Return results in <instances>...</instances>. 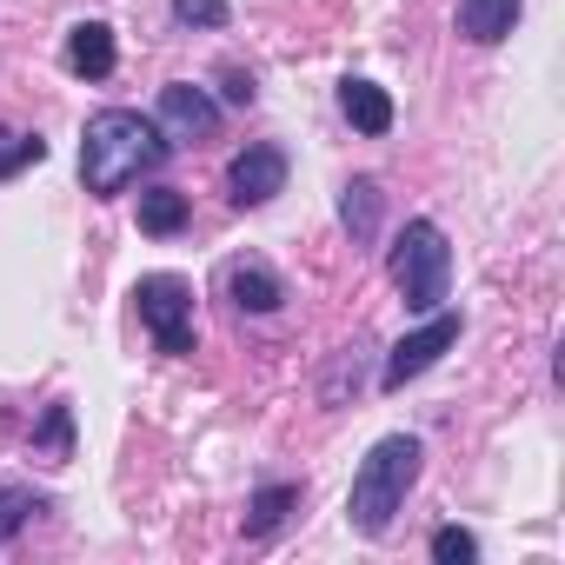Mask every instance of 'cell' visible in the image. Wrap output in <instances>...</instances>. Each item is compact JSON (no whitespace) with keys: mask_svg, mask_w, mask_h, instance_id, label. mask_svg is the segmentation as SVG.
Masks as SVG:
<instances>
[{"mask_svg":"<svg viewBox=\"0 0 565 565\" xmlns=\"http://www.w3.org/2000/svg\"><path fill=\"white\" fill-rule=\"evenodd\" d=\"M167 153H173V140L160 134V120H147L134 107H100L81 127V180H87L94 200L127 193L140 173L167 167Z\"/></svg>","mask_w":565,"mask_h":565,"instance_id":"6da1fadb","label":"cell"},{"mask_svg":"<svg viewBox=\"0 0 565 565\" xmlns=\"http://www.w3.org/2000/svg\"><path fill=\"white\" fill-rule=\"evenodd\" d=\"M419 466H426V446H419L413 433H386V439L360 459V472H353L347 525H353L360 539H386L393 519L406 512V492L419 486Z\"/></svg>","mask_w":565,"mask_h":565,"instance_id":"7a4b0ae2","label":"cell"},{"mask_svg":"<svg viewBox=\"0 0 565 565\" xmlns=\"http://www.w3.org/2000/svg\"><path fill=\"white\" fill-rule=\"evenodd\" d=\"M386 273H393V287L413 313H433L446 307L452 294V246H446V226L439 220H406L393 253H386Z\"/></svg>","mask_w":565,"mask_h":565,"instance_id":"3957f363","label":"cell"},{"mask_svg":"<svg viewBox=\"0 0 565 565\" xmlns=\"http://www.w3.org/2000/svg\"><path fill=\"white\" fill-rule=\"evenodd\" d=\"M134 307H140V327H147V340H153V353H167V360H186L193 353V287L180 273H147L140 287H134Z\"/></svg>","mask_w":565,"mask_h":565,"instance_id":"277c9868","label":"cell"},{"mask_svg":"<svg viewBox=\"0 0 565 565\" xmlns=\"http://www.w3.org/2000/svg\"><path fill=\"white\" fill-rule=\"evenodd\" d=\"M459 327H466V320H459L452 307H433V320H426L419 333H406V340L386 353V366H380V393H399L406 380L433 373V366H439V360L459 347Z\"/></svg>","mask_w":565,"mask_h":565,"instance_id":"5b68a950","label":"cell"},{"mask_svg":"<svg viewBox=\"0 0 565 565\" xmlns=\"http://www.w3.org/2000/svg\"><path fill=\"white\" fill-rule=\"evenodd\" d=\"M273 193H287V147L273 140H253L226 160V200L246 213V206H266Z\"/></svg>","mask_w":565,"mask_h":565,"instance_id":"8992f818","label":"cell"},{"mask_svg":"<svg viewBox=\"0 0 565 565\" xmlns=\"http://www.w3.org/2000/svg\"><path fill=\"white\" fill-rule=\"evenodd\" d=\"M160 134L180 147V140H213L220 134V100L206 94V87H193V81H173V87H160Z\"/></svg>","mask_w":565,"mask_h":565,"instance_id":"52a82bcc","label":"cell"},{"mask_svg":"<svg viewBox=\"0 0 565 565\" xmlns=\"http://www.w3.org/2000/svg\"><path fill=\"white\" fill-rule=\"evenodd\" d=\"M226 300L239 313H279L287 307V279H279L266 259H233L226 266Z\"/></svg>","mask_w":565,"mask_h":565,"instance_id":"ba28073f","label":"cell"},{"mask_svg":"<svg viewBox=\"0 0 565 565\" xmlns=\"http://www.w3.org/2000/svg\"><path fill=\"white\" fill-rule=\"evenodd\" d=\"M61 61H67V74H74V81H107V74H114V61H120L114 28H107V21H81V28H67Z\"/></svg>","mask_w":565,"mask_h":565,"instance_id":"9c48e42d","label":"cell"},{"mask_svg":"<svg viewBox=\"0 0 565 565\" xmlns=\"http://www.w3.org/2000/svg\"><path fill=\"white\" fill-rule=\"evenodd\" d=\"M300 499H307V486L300 479H273V486H259L253 499H246V519H239V532L259 545V539H273L279 525H287L294 512H300Z\"/></svg>","mask_w":565,"mask_h":565,"instance_id":"30bf717a","label":"cell"},{"mask_svg":"<svg viewBox=\"0 0 565 565\" xmlns=\"http://www.w3.org/2000/svg\"><path fill=\"white\" fill-rule=\"evenodd\" d=\"M340 114H347L353 134H366V140L393 134V94L373 87V81H340Z\"/></svg>","mask_w":565,"mask_h":565,"instance_id":"8fae6325","label":"cell"},{"mask_svg":"<svg viewBox=\"0 0 565 565\" xmlns=\"http://www.w3.org/2000/svg\"><path fill=\"white\" fill-rule=\"evenodd\" d=\"M519 8H525V0H459V34L472 47H499L519 28Z\"/></svg>","mask_w":565,"mask_h":565,"instance_id":"7c38bea8","label":"cell"},{"mask_svg":"<svg viewBox=\"0 0 565 565\" xmlns=\"http://www.w3.org/2000/svg\"><path fill=\"white\" fill-rule=\"evenodd\" d=\"M380 213H386L380 180H347V193H340V226L353 233V246H373V239H380Z\"/></svg>","mask_w":565,"mask_h":565,"instance_id":"4fadbf2b","label":"cell"},{"mask_svg":"<svg viewBox=\"0 0 565 565\" xmlns=\"http://www.w3.org/2000/svg\"><path fill=\"white\" fill-rule=\"evenodd\" d=\"M186 220H193V200L180 186H147L140 193V233L173 239V233H186Z\"/></svg>","mask_w":565,"mask_h":565,"instance_id":"5bb4252c","label":"cell"},{"mask_svg":"<svg viewBox=\"0 0 565 565\" xmlns=\"http://www.w3.org/2000/svg\"><path fill=\"white\" fill-rule=\"evenodd\" d=\"M34 459H47V466H67V459H74V406H67V399H54V406L41 413V426H34Z\"/></svg>","mask_w":565,"mask_h":565,"instance_id":"9a60e30c","label":"cell"},{"mask_svg":"<svg viewBox=\"0 0 565 565\" xmlns=\"http://www.w3.org/2000/svg\"><path fill=\"white\" fill-rule=\"evenodd\" d=\"M34 512H47V492H34L28 479H0V539H21Z\"/></svg>","mask_w":565,"mask_h":565,"instance_id":"2e32d148","label":"cell"},{"mask_svg":"<svg viewBox=\"0 0 565 565\" xmlns=\"http://www.w3.org/2000/svg\"><path fill=\"white\" fill-rule=\"evenodd\" d=\"M41 160H47V140H41V134L0 127V180H14V173H28V167H41Z\"/></svg>","mask_w":565,"mask_h":565,"instance_id":"e0dca14e","label":"cell"},{"mask_svg":"<svg viewBox=\"0 0 565 565\" xmlns=\"http://www.w3.org/2000/svg\"><path fill=\"white\" fill-rule=\"evenodd\" d=\"M426 552H433V558H439V565H472V558H479V539H472V532H466V525H439V532H433V545H426Z\"/></svg>","mask_w":565,"mask_h":565,"instance_id":"ac0fdd59","label":"cell"},{"mask_svg":"<svg viewBox=\"0 0 565 565\" xmlns=\"http://www.w3.org/2000/svg\"><path fill=\"white\" fill-rule=\"evenodd\" d=\"M226 14H233L226 0H173V21L180 28H206L213 34V28H226Z\"/></svg>","mask_w":565,"mask_h":565,"instance_id":"d6986e66","label":"cell"},{"mask_svg":"<svg viewBox=\"0 0 565 565\" xmlns=\"http://www.w3.org/2000/svg\"><path fill=\"white\" fill-rule=\"evenodd\" d=\"M347 386L360 393V347H347V353L333 360V373H327V386H320V393H327V406H340V399H347Z\"/></svg>","mask_w":565,"mask_h":565,"instance_id":"ffe728a7","label":"cell"},{"mask_svg":"<svg viewBox=\"0 0 565 565\" xmlns=\"http://www.w3.org/2000/svg\"><path fill=\"white\" fill-rule=\"evenodd\" d=\"M220 87H226V107H253V74L226 67V74H220Z\"/></svg>","mask_w":565,"mask_h":565,"instance_id":"44dd1931","label":"cell"}]
</instances>
